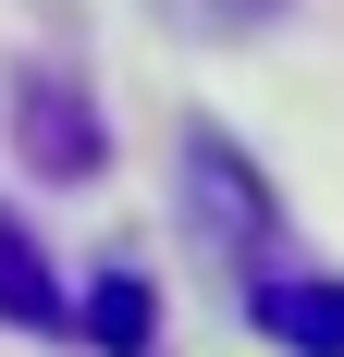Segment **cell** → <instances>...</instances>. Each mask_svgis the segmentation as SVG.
<instances>
[{
	"instance_id": "5b68a950",
	"label": "cell",
	"mask_w": 344,
	"mask_h": 357,
	"mask_svg": "<svg viewBox=\"0 0 344 357\" xmlns=\"http://www.w3.org/2000/svg\"><path fill=\"white\" fill-rule=\"evenodd\" d=\"M172 13H185L197 37H246V25H271L283 0H172Z\"/></svg>"
},
{
	"instance_id": "3957f363",
	"label": "cell",
	"mask_w": 344,
	"mask_h": 357,
	"mask_svg": "<svg viewBox=\"0 0 344 357\" xmlns=\"http://www.w3.org/2000/svg\"><path fill=\"white\" fill-rule=\"evenodd\" d=\"M0 321L13 333H74V296H62V271L37 259V234L13 210H0Z\"/></svg>"
},
{
	"instance_id": "6da1fadb",
	"label": "cell",
	"mask_w": 344,
	"mask_h": 357,
	"mask_svg": "<svg viewBox=\"0 0 344 357\" xmlns=\"http://www.w3.org/2000/svg\"><path fill=\"white\" fill-rule=\"evenodd\" d=\"M13 148H25L49 185H86V173H99L111 136H99L86 74H62V62H25V74H13Z\"/></svg>"
},
{
	"instance_id": "7a4b0ae2",
	"label": "cell",
	"mask_w": 344,
	"mask_h": 357,
	"mask_svg": "<svg viewBox=\"0 0 344 357\" xmlns=\"http://www.w3.org/2000/svg\"><path fill=\"white\" fill-rule=\"evenodd\" d=\"M246 321L271 333L283 357H344V284H332V271H283V259H258V271H246Z\"/></svg>"
},
{
	"instance_id": "277c9868",
	"label": "cell",
	"mask_w": 344,
	"mask_h": 357,
	"mask_svg": "<svg viewBox=\"0 0 344 357\" xmlns=\"http://www.w3.org/2000/svg\"><path fill=\"white\" fill-rule=\"evenodd\" d=\"M74 333H99L111 357H148V284H136V271H99L86 308H74Z\"/></svg>"
}]
</instances>
